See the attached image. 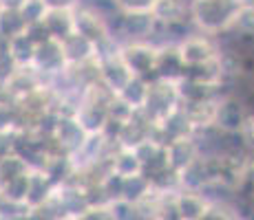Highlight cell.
<instances>
[{
	"mask_svg": "<svg viewBox=\"0 0 254 220\" xmlns=\"http://www.w3.org/2000/svg\"><path fill=\"white\" fill-rule=\"evenodd\" d=\"M239 134H241L243 143H246L248 148L254 150V117H248V119H243L241 128H239Z\"/></svg>",
	"mask_w": 254,
	"mask_h": 220,
	"instance_id": "obj_4",
	"label": "cell"
},
{
	"mask_svg": "<svg viewBox=\"0 0 254 220\" xmlns=\"http://www.w3.org/2000/svg\"><path fill=\"white\" fill-rule=\"evenodd\" d=\"M237 2H239V7L250 9V11H254V0H237Z\"/></svg>",
	"mask_w": 254,
	"mask_h": 220,
	"instance_id": "obj_5",
	"label": "cell"
},
{
	"mask_svg": "<svg viewBox=\"0 0 254 220\" xmlns=\"http://www.w3.org/2000/svg\"><path fill=\"white\" fill-rule=\"evenodd\" d=\"M177 51H179V60H182L184 66H203L217 57V48L203 36L186 38Z\"/></svg>",
	"mask_w": 254,
	"mask_h": 220,
	"instance_id": "obj_1",
	"label": "cell"
},
{
	"mask_svg": "<svg viewBox=\"0 0 254 220\" xmlns=\"http://www.w3.org/2000/svg\"><path fill=\"white\" fill-rule=\"evenodd\" d=\"M75 220H115L111 205H93L86 212H82Z\"/></svg>",
	"mask_w": 254,
	"mask_h": 220,
	"instance_id": "obj_3",
	"label": "cell"
},
{
	"mask_svg": "<svg viewBox=\"0 0 254 220\" xmlns=\"http://www.w3.org/2000/svg\"><path fill=\"white\" fill-rule=\"evenodd\" d=\"M173 203L179 220H201L210 209V200L201 192H188V189H179L173 196Z\"/></svg>",
	"mask_w": 254,
	"mask_h": 220,
	"instance_id": "obj_2",
	"label": "cell"
}]
</instances>
